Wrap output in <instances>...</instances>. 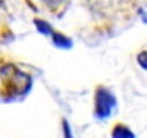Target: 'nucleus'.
<instances>
[{
  "label": "nucleus",
  "instance_id": "nucleus-1",
  "mask_svg": "<svg viewBox=\"0 0 147 138\" xmlns=\"http://www.w3.org/2000/svg\"><path fill=\"white\" fill-rule=\"evenodd\" d=\"M3 84L6 85L9 94H23L30 86V79L15 66H6L2 71Z\"/></svg>",
  "mask_w": 147,
  "mask_h": 138
},
{
  "label": "nucleus",
  "instance_id": "nucleus-2",
  "mask_svg": "<svg viewBox=\"0 0 147 138\" xmlns=\"http://www.w3.org/2000/svg\"><path fill=\"white\" fill-rule=\"evenodd\" d=\"M115 107V96L105 88H98L95 94V115L98 118H108Z\"/></svg>",
  "mask_w": 147,
  "mask_h": 138
},
{
  "label": "nucleus",
  "instance_id": "nucleus-3",
  "mask_svg": "<svg viewBox=\"0 0 147 138\" xmlns=\"http://www.w3.org/2000/svg\"><path fill=\"white\" fill-rule=\"evenodd\" d=\"M111 135H113V138H134L133 131L127 125H123V124H117L114 127Z\"/></svg>",
  "mask_w": 147,
  "mask_h": 138
},
{
  "label": "nucleus",
  "instance_id": "nucleus-4",
  "mask_svg": "<svg viewBox=\"0 0 147 138\" xmlns=\"http://www.w3.org/2000/svg\"><path fill=\"white\" fill-rule=\"evenodd\" d=\"M53 42L56 46H61V48H69V45H71L68 38H65L62 33H53Z\"/></svg>",
  "mask_w": 147,
  "mask_h": 138
},
{
  "label": "nucleus",
  "instance_id": "nucleus-5",
  "mask_svg": "<svg viewBox=\"0 0 147 138\" xmlns=\"http://www.w3.org/2000/svg\"><path fill=\"white\" fill-rule=\"evenodd\" d=\"M36 26H38L39 32H42V33H45V35H49V33H52V27H51V26H49L46 22L36 20Z\"/></svg>",
  "mask_w": 147,
  "mask_h": 138
},
{
  "label": "nucleus",
  "instance_id": "nucleus-6",
  "mask_svg": "<svg viewBox=\"0 0 147 138\" xmlns=\"http://www.w3.org/2000/svg\"><path fill=\"white\" fill-rule=\"evenodd\" d=\"M137 62H138V65H140L143 69H146V71H147V50L138 53V56H137Z\"/></svg>",
  "mask_w": 147,
  "mask_h": 138
},
{
  "label": "nucleus",
  "instance_id": "nucleus-7",
  "mask_svg": "<svg viewBox=\"0 0 147 138\" xmlns=\"http://www.w3.org/2000/svg\"><path fill=\"white\" fill-rule=\"evenodd\" d=\"M63 131H65V138H72V137H71V132H69V128H68L66 125H65Z\"/></svg>",
  "mask_w": 147,
  "mask_h": 138
}]
</instances>
